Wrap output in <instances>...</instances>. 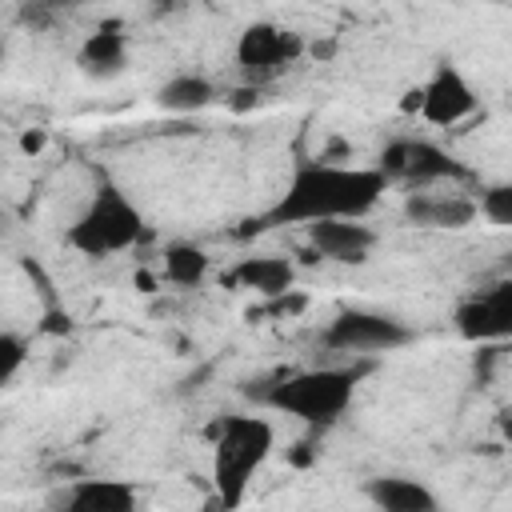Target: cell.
<instances>
[{
    "mask_svg": "<svg viewBox=\"0 0 512 512\" xmlns=\"http://www.w3.org/2000/svg\"><path fill=\"white\" fill-rule=\"evenodd\" d=\"M392 180L380 168H352V164H328L312 160L300 164L280 192V200L252 220V228H280V224H316V220H336V216H368L384 188Z\"/></svg>",
    "mask_w": 512,
    "mask_h": 512,
    "instance_id": "cell-1",
    "label": "cell"
},
{
    "mask_svg": "<svg viewBox=\"0 0 512 512\" xmlns=\"http://www.w3.org/2000/svg\"><path fill=\"white\" fill-rule=\"evenodd\" d=\"M364 368H304L292 376H280L260 392V400L276 412H288L304 424H332L352 404L356 380Z\"/></svg>",
    "mask_w": 512,
    "mask_h": 512,
    "instance_id": "cell-2",
    "label": "cell"
},
{
    "mask_svg": "<svg viewBox=\"0 0 512 512\" xmlns=\"http://www.w3.org/2000/svg\"><path fill=\"white\" fill-rule=\"evenodd\" d=\"M144 232V216L140 208L116 188V184H100L92 192V200L84 204V212L72 220L68 228V244L84 256H112V252H124L140 240Z\"/></svg>",
    "mask_w": 512,
    "mask_h": 512,
    "instance_id": "cell-3",
    "label": "cell"
},
{
    "mask_svg": "<svg viewBox=\"0 0 512 512\" xmlns=\"http://www.w3.org/2000/svg\"><path fill=\"white\" fill-rule=\"evenodd\" d=\"M272 448V424L260 416H228L216 432V456H212V480L220 488V504L232 508L244 500L248 476L264 464Z\"/></svg>",
    "mask_w": 512,
    "mask_h": 512,
    "instance_id": "cell-4",
    "label": "cell"
},
{
    "mask_svg": "<svg viewBox=\"0 0 512 512\" xmlns=\"http://www.w3.org/2000/svg\"><path fill=\"white\" fill-rule=\"evenodd\" d=\"M304 56V40L292 28L280 24H248L236 40V64L244 72L248 84H272L280 72H288V64H296Z\"/></svg>",
    "mask_w": 512,
    "mask_h": 512,
    "instance_id": "cell-5",
    "label": "cell"
},
{
    "mask_svg": "<svg viewBox=\"0 0 512 512\" xmlns=\"http://www.w3.org/2000/svg\"><path fill=\"white\" fill-rule=\"evenodd\" d=\"M412 340V328L396 316H384V312H364V308H348L340 312L328 332H324V344L336 348V352H352V356H364V352H392L400 344Z\"/></svg>",
    "mask_w": 512,
    "mask_h": 512,
    "instance_id": "cell-6",
    "label": "cell"
},
{
    "mask_svg": "<svg viewBox=\"0 0 512 512\" xmlns=\"http://www.w3.org/2000/svg\"><path fill=\"white\" fill-rule=\"evenodd\" d=\"M376 168L388 180H404L412 188H432L440 180H464L468 176L444 148H436L428 140H396V144H388Z\"/></svg>",
    "mask_w": 512,
    "mask_h": 512,
    "instance_id": "cell-7",
    "label": "cell"
},
{
    "mask_svg": "<svg viewBox=\"0 0 512 512\" xmlns=\"http://www.w3.org/2000/svg\"><path fill=\"white\" fill-rule=\"evenodd\" d=\"M456 328L460 336L488 344V340H508L512 336V280H496L492 288L476 292L456 308Z\"/></svg>",
    "mask_w": 512,
    "mask_h": 512,
    "instance_id": "cell-8",
    "label": "cell"
},
{
    "mask_svg": "<svg viewBox=\"0 0 512 512\" xmlns=\"http://www.w3.org/2000/svg\"><path fill=\"white\" fill-rule=\"evenodd\" d=\"M472 112H476V92H472V84L464 80L460 68L440 64V68L432 72V80L424 84L420 116H424L428 124H436V128H452V124H460V120L472 116Z\"/></svg>",
    "mask_w": 512,
    "mask_h": 512,
    "instance_id": "cell-9",
    "label": "cell"
},
{
    "mask_svg": "<svg viewBox=\"0 0 512 512\" xmlns=\"http://www.w3.org/2000/svg\"><path fill=\"white\" fill-rule=\"evenodd\" d=\"M308 228V248L324 260H340V264H360L368 260L376 232L368 224H360V216H336V220H316L304 224Z\"/></svg>",
    "mask_w": 512,
    "mask_h": 512,
    "instance_id": "cell-10",
    "label": "cell"
},
{
    "mask_svg": "<svg viewBox=\"0 0 512 512\" xmlns=\"http://www.w3.org/2000/svg\"><path fill=\"white\" fill-rule=\"evenodd\" d=\"M480 212L476 200L456 196V192H428V188H412V196L404 200V216L420 228H464L472 224Z\"/></svg>",
    "mask_w": 512,
    "mask_h": 512,
    "instance_id": "cell-11",
    "label": "cell"
},
{
    "mask_svg": "<svg viewBox=\"0 0 512 512\" xmlns=\"http://www.w3.org/2000/svg\"><path fill=\"white\" fill-rule=\"evenodd\" d=\"M52 504L68 512H132L136 492L124 480H76Z\"/></svg>",
    "mask_w": 512,
    "mask_h": 512,
    "instance_id": "cell-12",
    "label": "cell"
},
{
    "mask_svg": "<svg viewBox=\"0 0 512 512\" xmlns=\"http://www.w3.org/2000/svg\"><path fill=\"white\" fill-rule=\"evenodd\" d=\"M364 492L384 512H436V496L408 476H376L364 484Z\"/></svg>",
    "mask_w": 512,
    "mask_h": 512,
    "instance_id": "cell-13",
    "label": "cell"
},
{
    "mask_svg": "<svg viewBox=\"0 0 512 512\" xmlns=\"http://www.w3.org/2000/svg\"><path fill=\"white\" fill-rule=\"evenodd\" d=\"M124 52H128V48H124V32H120L116 24H108V28L92 32V36L84 40L76 64H80V72L92 76V80H112V76L124 72Z\"/></svg>",
    "mask_w": 512,
    "mask_h": 512,
    "instance_id": "cell-14",
    "label": "cell"
},
{
    "mask_svg": "<svg viewBox=\"0 0 512 512\" xmlns=\"http://www.w3.org/2000/svg\"><path fill=\"white\" fill-rule=\"evenodd\" d=\"M228 280L260 296H284L292 288V264L284 256H248L228 272Z\"/></svg>",
    "mask_w": 512,
    "mask_h": 512,
    "instance_id": "cell-15",
    "label": "cell"
},
{
    "mask_svg": "<svg viewBox=\"0 0 512 512\" xmlns=\"http://www.w3.org/2000/svg\"><path fill=\"white\" fill-rule=\"evenodd\" d=\"M212 100H216V88L196 72H180V76L164 80L160 92H156V104L168 108V112H200Z\"/></svg>",
    "mask_w": 512,
    "mask_h": 512,
    "instance_id": "cell-16",
    "label": "cell"
},
{
    "mask_svg": "<svg viewBox=\"0 0 512 512\" xmlns=\"http://www.w3.org/2000/svg\"><path fill=\"white\" fill-rule=\"evenodd\" d=\"M204 272H208L204 248H196V244H168V248H164V276H168L172 284L192 288V284L204 280Z\"/></svg>",
    "mask_w": 512,
    "mask_h": 512,
    "instance_id": "cell-17",
    "label": "cell"
},
{
    "mask_svg": "<svg viewBox=\"0 0 512 512\" xmlns=\"http://www.w3.org/2000/svg\"><path fill=\"white\" fill-rule=\"evenodd\" d=\"M476 204H480V212H484L492 224L512 228V184H492V188H484V196H480Z\"/></svg>",
    "mask_w": 512,
    "mask_h": 512,
    "instance_id": "cell-18",
    "label": "cell"
},
{
    "mask_svg": "<svg viewBox=\"0 0 512 512\" xmlns=\"http://www.w3.org/2000/svg\"><path fill=\"white\" fill-rule=\"evenodd\" d=\"M20 364H24V340L12 336V332H4L0 336V380L8 384L20 372Z\"/></svg>",
    "mask_w": 512,
    "mask_h": 512,
    "instance_id": "cell-19",
    "label": "cell"
},
{
    "mask_svg": "<svg viewBox=\"0 0 512 512\" xmlns=\"http://www.w3.org/2000/svg\"><path fill=\"white\" fill-rule=\"evenodd\" d=\"M420 100H424V88H412V92H404L400 108H404V112H420Z\"/></svg>",
    "mask_w": 512,
    "mask_h": 512,
    "instance_id": "cell-20",
    "label": "cell"
},
{
    "mask_svg": "<svg viewBox=\"0 0 512 512\" xmlns=\"http://www.w3.org/2000/svg\"><path fill=\"white\" fill-rule=\"evenodd\" d=\"M20 148H24V152H40V148H44V132H28V136L20 140Z\"/></svg>",
    "mask_w": 512,
    "mask_h": 512,
    "instance_id": "cell-21",
    "label": "cell"
},
{
    "mask_svg": "<svg viewBox=\"0 0 512 512\" xmlns=\"http://www.w3.org/2000/svg\"><path fill=\"white\" fill-rule=\"evenodd\" d=\"M36 4H44V8H72V4H80V0H36Z\"/></svg>",
    "mask_w": 512,
    "mask_h": 512,
    "instance_id": "cell-22",
    "label": "cell"
},
{
    "mask_svg": "<svg viewBox=\"0 0 512 512\" xmlns=\"http://www.w3.org/2000/svg\"><path fill=\"white\" fill-rule=\"evenodd\" d=\"M504 432H508V436H512V420H504Z\"/></svg>",
    "mask_w": 512,
    "mask_h": 512,
    "instance_id": "cell-23",
    "label": "cell"
},
{
    "mask_svg": "<svg viewBox=\"0 0 512 512\" xmlns=\"http://www.w3.org/2000/svg\"><path fill=\"white\" fill-rule=\"evenodd\" d=\"M508 260H512V252H508Z\"/></svg>",
    "mask_w": 512,
    "mask_h": 512,
    "instance_id": "cell-24",
    "label": "cell"
}]
</instances>
